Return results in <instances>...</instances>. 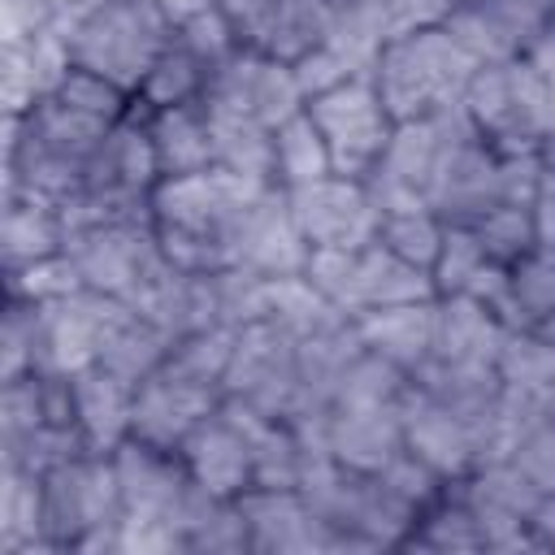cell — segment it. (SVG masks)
<instances>
[{
    "instance_id": "obj_55",
    "label": "cell",
    "mask_w": 555,
    "mask_h": 555,
    "mask_svg": "<svg viewBox=\"0 0 555 555\" xmlns=\"http://www.w3.org/2000/svg\"><path fill=\"white\" fill-rule=\"evenodd\" d=\"M512 464H516L542 494L555 490V408H551L542 421H533V425L525 429V438H520Z\"/></svg>"
},
{
    "instance_id": "obj_27",
    "label": "cell",
    "mask_w": 555,
    "mask_h": 555,
    "mask_svg": "<svg viewBox=\"0 0 555 555\" xmlns=\"http://www.w3.org/2000/svg\"><path fill=\"white\" fill-rule=\"evenodd\" d=\"M0 555H56L43 525V477L0 464Z\"/></svg>"
},
{
    "instance_id": "obj_15",
    "label": "cell",
    "mask_w": 555,
    "mask_h": 555,
    "mask_svg": "<svg viewBox=\"0 0 555 555\" xmlns=\"http://www.w3.org/2000/svg\"><path fill=\"white\" fill-rule=\"evenodd\" d=\"M113 464H117L126 512L130 516H160V520H169L178 529V516H182V507H186V499L195 490V477L186 473L182 455L178 451H160V447L139 442V438H126L113 451Z\"/></svg>"
},
{
    "instance_id": "obj_56",
    "label": "cell",
    "mask_w": 555,
    "mask_h": 555,
    "mask_svg": "<svg viewBox=\"0 0 555 555\" xmlns=\"http://www.w3.org/2000/svg\"><path fill=\"white\" fill-rule=\"evenodd\" d=\"M282 4H286V0H217V9L230 17L238 43L260 48V52H269V43H273Z\"/></svg>"
},
{
    "instance_id": "obj_37",
    "label": "cell",
    "mask_w": 555,
    "mask_h": 555,
    "mask_svg": "<svg viewBox=\"0 0 555 555\" xmlns=\"http://www.w3.org/2000/svg\"><path fill=\"white\" fill-rule=\"evenodd\" d=\"M494 369H499L503 390L555 403V343L542 330H512Z\"/></svg>"
},
{
    "instance_id": "obj_23",
    "label": "cell",
    "mask_w": 555,
    "mask_h": 555,
    "mask_svg": "<svg viewBox=\"0 0 555 555\" xmlns=\"http://www.w3.org/2000/svg\"><path fill=\"white\" fill-rule=\"evenodd\" d=\"M507 325L494 308H486L481 299L451 291L438 295V312H434V356L438 360H460V364H494L503 343H507Z\"/></svg>"
},
{
    "instance_id": "obj_1",
    "label": "cell",
    "mask_w": 555,
    "mask_h": 555,
    "mask_svg": "<svg viewBox=\"0 0 555 555\" xmlns=\"http://www.w3.org/2000/svg\"><path fill=\"white\" fill-rule=\"evenodd\" d=\"M264 186L269 182L243 178V173L221 169V165L199 169V173L160 178L152 186L160 251L186 273H212V269L234 264L230 225Z\"/></svg>"
},
{
    "instance_id": "obj_51",
    "label": "cell",
    "mask_w": 555,
    "mask_h": 555,
    "mask_svg": "<svg viewBox=\"0 0 555 555\" xmlns=\"http://www.w3.org/2000/svg\"><path fill=\"white\" fill-rule=\"evenodd\" d=\"M56 100H65V104H74V108H82L91 117H104V121H121L130 113V104H134L130 91H121L117 82H108V78H100V74H91L82 65L69 69V78L56 91Z\"/></svg>"
},
{
    "instance_id": "obj_42",
    "label": "cell",
    "mask_w": 555,
    "mask_h": 555,
    "mask_svg": "<svg viewBox=\"0 0 555 555\" xmlns=\"http://www.w3.org/2000/svg\"><path fill=\"white\" fill-rule=\"evenodd\" d=\"M234 334L238 330H225V325H212V330H195V334H182L169 351V369L191 377V382H204V386H217L225 382V364H230V351H234ZM225 395V390H221Z\"/></svg>"
},
{
    "instance_id": "obj_24",
    "label": "cell",
    "mask_w": 555,
    "mask_h": 555,
    "mask_svg": "<svg viewBox=\"0 0 555 555\" xmlns=\"http://www.w3.org/2000/svg\"><path fill=\"white\" fill-rule=\"evenodd\" d=\"M434 312L438 299H416V304H390V308H369L356 321V334L364 351L399 364L408 377L434 356Z\"/></svg>"
},
{
    "instance_id": "obj_64",
    "label": "cell",
    "mask_w": 555,
    "mask_h": 555,
    "mask_svg": "<svg viewBox=\"0 0 555 555\" xmlns=\"http://www.w3.org/2000/svg\"><path fill=\"white\" fill-rule=\"evenodd\" d=\"M48 4H52V9H56V13H61V9H65V4H69V0H48Z\"/></svg>"
},
{
    "instance_id": "obj_31",
    "label": "cell",
    "mask_w": 555,
    "mask_h": 555,
    "mask_svg": "<svg viewBox=\"0 0 555 555\" xmlns=\"http://www.w3.org/2000/svg\"><path fill=\"white\" fill-rule=\"evenodd\" d=\"M364 351L360 334H356V321H338L330 330H317L308 338H295V360H299V382L308 390V399L317 408H330L343 373L351 369V360Z\"/></svg>"
},
{
    "instance_id": "obj_8",
    "label": "cell",
    "mask_w": 555,
    "mask_h": 555,
    "mask_svg": "<svg viewBox=\"0 0 555 555\" xmlns=\"http://www.w3.org/2000/svg\"><path fill=\"white\" fill-rule=\"evenodd\" d=\"M204 100L238 108V113H247L264 126H282L286 117L308 108L291 61H282L273 52H260V48H247V43H238L225 61H217L208 69Z\"/></svg>"
},
{
    "instance_id": "obj_60",
    "label": "cell",
    "mask_w": 555,
    "mask_h": 555,
    "mask_svg": "<svg viewBox=\"0 0 555 555\" xmlns=\"http://www.w3.org/2000/svg\"><path fill=\"white\" fill-rule=\"evenodd\" d=\"M529 529H533V538H538L542 551H555V490L538 499V507L529 516Z\"/></svg>"
},
{
    "instance_id": "obj_11",
    "label": "cell",
    "mask_w": 555,
    "mask_h": 555,
    "mask_svg": "<svg viewBox=\"0 0 555 555\" xmlns=\"http://www.w3.org/2000/svg\"><path fill=\"white\" fill-rule=\"evenodd\" d=\"M312 243L304 238L295 212H291V195L269 182L230 225V256L243 269H256L264 278H282V273H304Z\"/></svg>"
},
{
    "instance_id": "obj_53",
    "label": "cell",
    "mask_w": 555,
    "mask_h": 555,
    "mask_svg": "<svg viewBox=\"0 0 555 555\" xmlns=\"http://www.w3.org/2000/svg\"><path fill=\"white\" fill-rule=\"evenodd\" d=\"M377 481L395 494V499H403L408 507H416V512H425L434 499H442V490H447V481L429 468V464H421L412 451H399L382 473H377Z\"/></svg>"
},
{
    "instance_id": "obj_18",
    "label": "cell",
    "mask_w": 555,
    "mask_h": 555,
    "mask_svg": "<svg viewBox=\"0 0 555 555\" xmlns=\"http://www.w3.org/2000/svg\"><path fill=\"white\" fill-rule=\"evenodd\" d=\"M494 204H503V195H499V152L481 134H473V139L455 143L447 152L442 169L434 173V182H429V208L442 221L473 225Z\"/></svg>"
},
{
    "instance_id": "obj_50",
    "label": "cell",
    "mask_w": 555,
    "mask_h": 555,
    "mask_svg": "<svg viewBox=\"0 0 555 555\" xmlns=\"http://www.w3.org/2000/svg\"><path fill=\"white\" fill-rule=\"evenodd\" d=\"M35 373V304L4 299L0 317V382Z\"/></svg>"
},
{
    "instance_id": "obj_63",
    "label": "cell",
    "mask_w": 555,
    "mask_h": 555,
    "mask_svg": "<svg viewBox=\"0 0 555 555\" xmlns=\"http://www.w3.org/2000/svg\"><path fill=\"white\" fill-rule=\"evenodd\" d=\"M538 330H542V334H546V338H551V343H555V317H546V321H542V325H538Z\"/></svg>"
},
{
    "instance_id": "obj_43",
    "label": "cell",
    "mask_w": 555,
    "mask_h": 555,
    "mask_svg": "<svg viewBox=\"0 0 555 555\" xmlns=\"http://www.w3.org/2000/svg\"><path fill=\"white\" fill-rule=\"evenodd\" d=\"M473 230H477L486 256L499 264H516L520 256H529L538 247L533 204H494L486 217L473 221Z\"/></svg>"
},
{
    "instance_id": "obj_5",
    "label": "cell",
    "mask_w": 555,
    "mask_h": 555,
    "mask_svg": "<svg viewBox=\"0 0 555 555\" xmlns=\"http://www.w3.org/2000/svg\"><path fill=\"white\" fill-rule=\"evenodd\" d=\"M221 390L251 403L264 416H278V421H291V416L317 408L299 382L295 338L269 317H260L234 334V351H230Z\"/></svg>"
},
{
    "instance_id": "obj_30",
    "label": "cell",
    "mask_w": 555,
    "mask_h": 555,
    "mask_svg": "<svg viewBox=\"0 0 555 555\" xmlns=\"http://www.w3.org/2000/svg\"><path fill=\"white\" fill-rule=\"evenodd\" d=\"M61 247H65V225H61L56 204L35 199V195H4V221H0L4 269H22Z\"/></svg>"
},
{
    "instance_id": "obj_59",
    "label": "cell",
    "mask_w": 555,
    "mask_h": 555,
    "mask_svg": "<svg viewBox=\"0 0 555 555\" xmlns=\"http://www.w3.org/2000/svg\"><path fill=\"white\" fill-rule=\"evenodd\" d=\"M525 61H529V65H533L551 87H555V22H546V26H542V35L525 48Z\"/></svg>"
},
{
    "instance_id": "obj_46",
    "label": "cell",
    "mask_w": 555,
    "mask_h": 555,
    "mask_svg": "<svg viewBox=\"0 0 555 555\" xmlns=\"http://www.w3.org/2000/svg\"><path fill=\"white\" fill-rule=\"evenodd\" d=\"M251 551V533L238 499H212L199 520L186 529V555H243Z\"/></svg>"
},
{
    "instance_id": "obj_7",
    "label": "cell",
    "mask_w": 555,
    "mask_h": 555,
    "mask_svg": "<svg viewBox=\"0 0 555 555\" xmlns=\"http://www.w3.org/2000/svg\"><path fill=\"white\" fill-rule=\"evenodd\" d=\"M126 299L100 295V291H74L52 304H35V373L74 377L91 364H100V347L108 325Z\"/></svg>"
},
{
    "instance_id": "obj_13",
    "label": "cell",
    "mask_w": 555,
    "mask_h": 555,
    "mask_svg": "<svg viewBox=\"0 0 555 555\" xmlns=\"http://www.w3.org/2000/svg\"><path fill=\"white\" fill-rule=\"evenodd\" d=\"M238 507L256 555H338V533L299 490L251 486L238 494Z\"/></svg>"
},
{
    "instance_id": "obj_49",
    "label": "cell",
    "mask_w": 555,
    "mask_h": 555,
    "mask_svg": "<svg viewBox=\"0 0 555 555\" xmlns=\"http://www.w3.org/2000/svg\"><path fill=\"white\" fill-rule=\"evenodd\" d=\"M512 295L520 317L538 330L546 317H555V251L533 247L512 264Z\"/></svg>"
},
{
    "instance_id": "obj_10",
    "label": "cell",
    "mask_w": 555,
    "mask_h": 555,
    "mask_svg": "<svg viewBox=\"0 0 555 555\" xmlns=\"http://www.w3.org/2000/svg\"><path fill=\"white\" fill-rule=\"evenodd\" d=\"M451 486L473 507L486 551H542L533 529H529V516H533L542 490L512 460L481 464L464 481H451Z\"/></svg>"
},
{
    "instance_id": "obj_32",
    "label": "cell",
    "mask_w": 555,
    "mask_h": 555,
    "mask_svg": "<svg viewBox=\"0 0 555 555\" xmlns=\"http://www.w3.org/2000/svg\"><path fill=\"white\" fill-rule=\"evenodd\" d=\"M169 351H173V338L126 304V308L117 312V321L108 325V334H104L100 364L139 386L143 377H152V373L169 360Z\"/></svg>"
},
{
    "instance_id": "obj_17",
    "label": "cell",
    "mask_w": 555,
    "mask_h": 555,
    "mask_svg": "<svg viewBox=\"0 0 555 555\" xmlns=\"http://www.w3.org/2000/svg\"><path fill=\"white\" fill-rule=\"evenodd\" d=\"M74 69V43L61 22L39 30L26 43L0 48V82H4V117H26L35 104L52 100Z\"/></svg>"
},
{
    "instance_id": "obj_44",
    "label": "cell",
    "mask_w": 555,
    "mask_h": 555,
    "mask_svg": "<svg viewBox=\"0 0 555 555\" xmlns=\"http://www.w3.org/2000/svg\"><path fill=\"white\" fill-rule=\"evenodd\" d=\"M82 451H87V442H82V434L74 425H52L48 421V425L13 438V442H0V464H17V468L43 477V473H52L56 464H65V460H74Z\"/></svg>"
},
{
    "instance_id": "obj_38",
    "label": "cell",
    "mask_w": 555,
    "mask_h": 555,
    "mask_svg": "<svg viewBox=\"0 0 555 555\" xmlns=\"http://www.w3.org/2000/svg\"><path fill=\"white\" fill-rule=\"evenodd\" d=\"M204 87H208V65L178 39L165 43V52L156 56V65L147 69L143 87H139V104L152 113V108H173V104H191V100H204Z\"/></svg>"
},
{
    "instance_id": "obj_40",
    "label": "cell",
    "mask_w": 555,
    "mask_h": 555,
    "mask_svg": "<svg viewBox=\"0 0 555 555\" xmlns=\"http://www.w3.org/2000/svg\"><path fill=\"white\" fill-rule=\"evenodd\" d=\"M408 382L412 377L399 364H390V360H382L373 351H360L351 360V369L343 373L330 408H382V403H399L403 390H408Z\"/></svg>"
},
{
    "instance_id": "obj_52",
    "label": "cell",
    "mask_w": 555,
    "mask_h": 555,
    "mask_svg": "<svg viewBox=\"0 0 555 555\" xmlns=\"http://www.w3.org/2000/svg\"><path fill=\"white\" fill-rule=\"evenodd\" d=\"M481 260H486V247H481L477 230L473 225H460V221H447V234H442V247H438V260H434L438 295L464 291V282L477 273Z\"/></svg>"
},
{
    "instance_id": "obj_26",
    "label": "cell",
    "mask_w": 555,
    "mask_h": 555,
    "mask_svg": "<svg viewBox=\"0 0 555 555\" xmlns=\"http://www.w3.org/2000/svg\"><path fill=\"white\" fill-rule=\"evenodd\" d=\"M147 134H152V147H156V160H160V178L199 173V169L217 165L204 100L173 104V108H152L147 113Z\"/></svg>"
},
{
    "instance_id": "obj_36",
    "label": "cell",
    "mask_w": 555,
    "mask_h": 555,
    "mask_svg": "<svg viewBox=\"0 0 555 555\" xmlns=\"http://www.w3.org/2000/svg\"><path fill=\"white\" fill-rule=\"evenodd\" d=\"M26 130H30V139H39L43 147H52V152H61V156H74V160H91V152L104 143V134H108V126L113 121H104V117H91V113H82V108H74V104H65V100H43V104H35L26 117Z\"/></svg>"
},
{
    "instance_id": "obj_35",
    "label": "cell",
    "mask_w": 555,
    "mask_h": 555,
    "mask_svg": "<svg viewBox=\"0 0 555 555\" xmlns=\"http://www.w3.org/2000/svg\"><path fill=\"white\" fill-rule=\"evenodd\" d=\"M264 317L278 321L291 338H308L317 330H330V325L347 321V312H338L304 273L264 278Z\"/></svg>"
},
{
    "instance_id": "obj_4",
    "label": "cell",
    "mask_w": 555,
    "mask_h": 555,
    "mask_svg": "<svg viewBox=\"0 0 555 555\" xmlns=\"http://www.w3.org/2000/svg\"><path fill=\"white\" fill-rule=\"evenodd\" d=\"M121 512L126 503L113 455L82 451L43 473V525L56 555L78 551L91 533H117Z\"/></svg>"
},
{
    "instance_id": "obj_12",
    "label": "cell",
    "mask_w": 555,
    "mask_h": 555,
    "mask_svg": "<svg viewBox=\"0 0 555 555\" xmlns=\"http://www.w3.org/2000/svg\"><path fill=\"white\" fill-rule=\"evenodd\" d=\"M65 251L74 256L91 291L126 299L139 286V278L152 269V260L160 256V238H156V221H117V225L69 234Z\"/></svg>"
},
{
    "instance_id": "obj_39",
    "label": "cell",
    "mask_w": 555,
    "mask_h": 555,
    "mask_svg": "<svg viewBox=\"0 0 555 555\" xmlns=\"http://www.w3.org/2000/svg\"><path fill=\"white\" fill-rule=\"evenodd\" d=\"M403 551H486L481 542V529H477V516L473 507L460 499L455 486L442 490V499H434L421 516H416V529L408 533Z\"/></svg>"
},
{
    "instance_id": "obj_22",
    "label": "cell",
    "mask_w": 555,
    "mask_h": 555,
    "mask_svg": "<svg viewBox=\"0 0 555 555\" xmlns=\"http://www.w3.org/2000/svg\"><path fill=\"white\" fill-rule=\"evenodd\" d=\"M403 447L399 403L382 408H330V455L351 473H382Z\"/></svg>"
},
{
    "instance_id": "obj_28",
    "label": "cell",
    "mask_w": 555,
    "mask_h": 555,
    "mask_svg": "<svg viewBox=\"0 0 555 555\" xmlns=\"http://www.w3.org/2000/svg\"><path fill=\"white\" fill-rule=\"evenodd\" d=\"M412 386H421L425 395H434L438 403H447L455 416H464L468 429L503 395V382H499V369L494 364H460V360H438V356H429L412 373Z\"/></svg>"
},
{
    "instance_id": "obj_33",
    "label": "cell",
    "mask_w": 555,
    "mask_h": 555,
    "mask_svg": "<svg viewBox=\"0 0 555 555\" xmlns=\"http://www.w3.org/2000/svg\"><path fill=\"white\" fill-rule=\"evenodd\" d=\"M442 30L477 61V65H503V61H516L525 56V39L516 35V26L499 13L494 0H460Z\"/></svg>"
},
{
    "instance_id": "obj_57",
    "label": "cell",
    "mask_w": 555,
    "mask_h": 555,
    "mask_svg": "<svg viewBox=\"0 0 555 555\" xmlns=\"http://www.w3.org/2000/svg\"><path fill=\"white\" fill-rule=\"evenodd\" d=\"M52 22H56V9L48 0H0V48L35 39Z\"/></svg>"
},
{
    "instance_id": "obj_19",
    "label": "cell",
    "mask_w": 555,
    "mask_h": 555,
    "mask_svg": "<svg viewBox=\"0 0 555 555\" xmlns=\"http://www.w3.org/2000/svg\"><path fill=\"white\" fill-rule=\"evenodd\" d=\"M160 182V160L147 134V108L134 100L121 121L108 126L104 143L87 160V186L121 191V195H152Z\"/></svg>"
},
{
    "instance_id": "obj_21",
    "label": "cell",
    "mask_w": 555,
    "mask_h": 555,
    "mask_svg": "<svg viewBox=\"0 0 555 555\" xmlns=\"http://www.w3.org/2000/svg\"><path fill=\"white\" fill-rule=\"evenodd\" d=\"M186 473L195 477V486H204L217 499H238L243 490H251V451L247 438L234 429V421L217 408L212 416H204L186 442L178 447Z\"/></svg>"
},
{
    "instance_id": "obj_3",
    "label": "cell",
    "mask_w": 555,
    "mask_h": 555,
    "mask_svg": "<svg viewBox=\"0 0 555 555\" xmlns=\"http://www.w3.org/2000/svg\"><path fill=\"white\" fill-rule=\"evenodd\" d=\"M173 17L156 0H104L95 13L69 26L74 65L139 95L147 69L173 39Z\"/></svg>"
},
{
    "instance_id": "obj_62",
    "label": "cell",
    "mask_w": 555,
    "mask_h": 555,
    "mask_svg": "<svg viewBox=\"0 0 555 555\" xmlns=\"http://www.w3.org/2000/svg\"><path fill=\"white\" fill-rule=\"evenodd\" d=\"M542 160H546V169L555 173V139H551V143H542Z\"/></svg>"
},
{
    "instance_id": "obj_29",
    "label": "cell",
    "mask_w": 555,
    "mask_h": 555,
    "mask_svg": "<svg viewBox=\"0 0 555 555\" xmlns=\"http://www.w3.org/2000/svg\"><path fill=\"white\" fill-rule=\"evenodd\" d=\"M204 113H208L217 165L234 169L243 178H256V182H273V126H264L238 108L208 104V100H204Z\"/></svg>"
},
{
    "instance_id": "obj_48",
    "label": "cell",
    "mask_w": 555,
    "mask_h": 555,
    "mask_svg": "<svg viewBox=\"0 0 555 555\" xmlns=\"http://www.w3.org/2000/svg\"><path fill=\"white\" fill-rule=\"evenodd\" d=\"M48 421H52L48 373H26L13 382H0V442H13Z\"/></svg>"
},
{
    "instance_id": "obj_47",
    "label": "cell",
    "mask_w": 555,
    "mask_h": 555,
    "mask_svg": "<svg viewBox=\"0 0 555 555\" xmlns=\"http://www.w3.org/2000/svg\"><path fill=\"white\" fill-rule=\"evenodd\" d=\"M442 234H447V221L425 208V212H399V217H382V230H377V243H386L395 256L421 264L434 273V260H438V247H442Z\"/></svg>"
},
{
    "instance_id": "obj_16",
    "label": "cell",
    "mask_w": 555,
    "mask_h": 555,
    "mask_svg": "<svg viewBox=\"0 0 555 555\" xmlns=\"http://www.w3.org/2000/svg\"><path fill=\"white\" fill-rule=\"evenodd\" d=\"M399 416H403V447L429 464L447 486L464 481L477 468L473 455V429L464 416H455L447 403H438L434 395H425L421 386L408 382L403 399H399Z\"/></svg>"
},
{
    "instance_id": "obj_54",
    "label": "cell",
    "mask_w": 555,
    "mask_h": 555,
    "mask_svg": "<svg viewBox=\"0 0 555 555\" xmlns=\"http://www.w3.org/2000/svg\"><path fill=\"white\" fill-rule=\"evenodd\" d=\"M178 39L212 69L217 61H225L234 48H238V35H234V26H230V17L212 4V9H204V13H195V17H186V22H178Z\"/></svg>"
},
{
    "instance_id": "obj_45",
    "label": "cell",
    "mask_w": 555,
    "mask_h": 555,
    "mask_svg": "<svg viewBox=\"0 0 555 555\" xmlns=\"http://www.w3.org/2000/svg\"><path fill=\"white\" fill-rule=\"evenodd\" d=\"M208 282H212L217 325L243 330V325L264 317V273L243 269V264H225V269H212Z\"/></svg>"
},
{
    "instance_id": "obj_25",
    "label": "cell",
    "mask_w": 555,
    "mask_h": 555,
    "mask_svg": "<svg viewBox=\"0 0 555 555\" xmlns=\"http://www.w3.org/2000/svg\"><path fill=\"white\" fill-rule=\"evenodd\" d=\"M416 299H438V282L429 269L395 256L386 243H369L356 251L347 317H360L369 308H390V304H416Z\"/></svg>"
},
{
    "instance_id": "obj_20",
    "label": "cell",
    "mask_w": 555,
    "mask_h": 555,
    "mask_svg": "<svg viewBox=\"0 0 555 555\" xmlns=\"http://www.w3.org/2000/svg\"><path fill=\"white\" fill-rule=\"evenodd\" d=\"M74 386V429L82 434L87 451L113 455L134 434V382L117 377L104 364H91L69 377Z\"/></svg>"
},
{
    "instance_id": "obj_9",
    "label": "cell",
    "mask_w": 555,
    "mask_h": 555,
    "mask_svg": "<svg viewBox=\"0 0 555 555\" xmlns=\"http://www.w3.org/2000/svg\"><path fill=\"white\" fill-rule=\"evenodd\" d=\"M286 195H291V212H295V221L312 247L360 251V247L377 243L382 212H377L364 178L330 173V178H317V182L295 186Z\"/></svg>"
},
{
    "instance_id": "obj_14",
    "label": "cell",
    "mask_w": 555,
    "mask_h": 555,
    "mask_svg": "<svg viewBox=\"0 0 555 555\" xmlns=\"http://www.w3.org/2000/svg\"><path fill=\"white\" fill-rule=\"evenodd\" d=\"M221 390L191 382L182 373H173L169 364H160L152 377H143L134 386V434L139 442H152L160 451H178L186 442V434L212 416L221 408Z\"/></svg>"
},
{
    "instance_id": "obj_41",
    "label": "cell",
    "mask_w": 555,
    "mask_h": 555,
    "mask_svg": "<svg viewBox=\"0 0 555 555\" xmlns=\"http://www.w3.org/2000/svg\"><path fill=\"white\" fill-rule=\"evenodd\" d=\"M74 291H87L74 256L61 247L52 256H39L22 269H4V299H26V304H52Z\"/></svg>"
},
{
    "instance_id": "obj_6",
    "label": "cell",
    "mask_w": 555,
    "mask_h": 555,
    "mask_svg": "<svg viewBox=\"0 0 555 555\" xmlns=\"http://www.w3.org/2000/svg\"><path fill=\"white\" fill-rule=\"evenodd\" d=\"M312 121L321 126L330 156H334V173L347 178H369L377 169V160L390 147L395 134V117L386 113L373 78H351L317 100H308Z\"/></svg>"
},
{
    "instance_id": "obj_34",
    "label": "cell",
    "mask_w": 555,
    "mask_h": 555,
    "mask_svg": "<svg viewBox=\"0 0 555 555\" xmlns=\"http://www.w3.org/2000/svg\"><path fill=\"white\" fill-rule=\"evenodd\" d=\"M330 173H334V156H330V143L308 108L286 117L282 126H273V182L282 191L308 186Z\"/></svg>"
},
{
    "instance_id": "obj_58",
    "label": "cell",
    "mask_w": 555,
    "mask_h": 555,
    "mask_svg": "<svg viewBox=\"0 0 555 555\" xmlns=\"http://www.w3.org/2000/svg\"><path fill=\"white\" fill-rule=\"evenodd\" d=\"M533 230H538V247L555 251V173H542V186L533 195Z\"/></svg>"
},
{
    "instance_id": "obj_2",
    "label": "cell",
    "mask_w": 555,
    "mask_h": 555,
    "mask_svg": "<svg viewBox=\"0 0 555 555\" xmlns=\"http://www.w3.org/2000/svg\"><path fill=\"white\" fill-rule=\"evenodd\" d=\"M473 74L477 61L442 26H425L382 48L373 65V87L395 121H412L460 104Z\"/></svg>"
},
{
    "instance_id": "obj_61",
    "label": "cell",
    "mask_w": 555,
    "mask_h": 555,
    "mask_svg": "<svg viewBox=\"0 0 555 555\" xmlns=\"http://www.w3.org/2000/svg\"><path fill=\"white\" fill-rule=\"evenodd\" d=\"M156 4H160V9L173 17V26H178V22H186V17L204 13V9H212L217 0H156Z\"/></svg>"
}]
</instances>
